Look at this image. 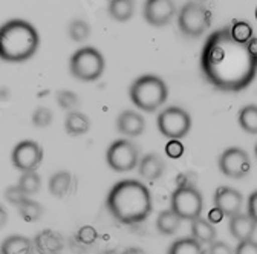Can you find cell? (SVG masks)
I'll use <instances>...</instances> for the list:
<instances>
[{
  "label": "cell",
  "instance_id": "13",
  "mask_svg": "<svg viewBox=\"0 0 257 254\" xmlns=\"http://www.w3.org/2000/svg\"><path fill=\"white\" fill-rule=\"evenodd\" d=\"M214 207L219 208L227 217H233L239 213H242L243 207V196L240 192H237L233 187L220 185L213 196Z\"/></svg>",
  "mask_w": 257,
  "mask_h": 254
},
{
  "label": "cell",
  "instance_id": "42",
  "mask_svg": "<svg viewBox=\"0 0 257 254\" xmlns=\"http://www.w3.org/2000/svg\"><path fill=\"white\" fill-rule=\"evenodd\" d=\"M254 16H255V20H257V8H255V13H254Z\"/></svg>",
  "mask_w": 257,
  "mask_h": 254
},
{
  "label": "cell",
  "instance_id": "30",
  "mask_svg": "<svg viewBox=\"0 0 257 254\" xmlns=\"http://www.w3.org/2000/svg\"><path fill=\"white\" fill-rule=\"evenodd\" d=\"M57 103L60 104L61 109L72 112L78 104V97L71 90H60L57 93Z\"/></svg>",
  "mask_w": 257,
  "mask_h": 254
},
{
  "label": "cell",
  "instance_id": "10",
  "mask_svg": "<svg viewBox=\"0 0 257 254\" xmlns=\"http://www.w3.org/2000/svg\"><path fill=\"white\" fill-rule=\"evenodd\" d=\"M219 170L231 179H242L251 170L249 156L243 149L230 147L223 150L219 158Z\"/></svg>",
  "mask_w": 257,
  "mask_h": 254
},
{
  "label": "cell",
  "instance_id": "40",
  "mask_svg": "<svg viewBox=\"0 0 257 254\" xmlns=\"http://www.w3.org/2000/svg\"><path fill=\"white\" fill-rule=\"evenodd\" d=\"M248 48H249V51H251L254 55H257V37H252V39L248 42Z\"/></svg>",
  "mask_w": 257,
  "mask_h": 254
},
{
  "label": "cell",
  "instance_id": "43",
  "mask_svg": "<svg viewBox=\"0 0 257 254\" xmlns=\"http://www.w3.org/2000/svg\"><path fill=\"white\" fill-rule=\"evenodd\" d=\"M255 158H257V144H255Z\"/></svg>",
  "mask_w": 257,
  "mask_h": 254
},
{
  "label": "cell",
  "instance_id": "8",
  "mask_svg": "<svg viewBox=\"0 0 257 254\" xmlns=\"http://www.w3.org/2000/svg\"><path fill=\"white\" fill-rule=\"evenodd\" d=\"M158 131L169 140H182L191 131V116L179 106H169L158 115Z\"/></svg>",
  "mask_w": 257,
  "mask_h": 254
},
{
  "label": "cell",
  "instance_id": "18",
  "mask_svg": "<svg viewBox=\"0 0 257 254\" xmlns=\"http://www.w3.org/2000/svg\"><path fill=\"white\" fill-rule=\"evenodd\" d=\"M190 230H191V237H195L201 245H211L216 242V228L208 219L198 217L193 222H190Z\"/></svg>",
  "mask_w": 257,
  "mask_h": 254
},
{
  "label": "cell",
  "instance_id": "23",
  "mask_svg": "<svg viewBox=\"0 0 257 254\" xmlns=\"http://www.w3.org/2000/svg\"><path fill=\"white\" fill-rule=\"evenodd\" d=\"M167 254H207V252L195 237H182L170 245Z\"/></svg>",
  "mask_w": 257,
  "mask_h": 254
},
{
  "label": "cell",
  "instance_id": "5",
  "mask_svg": "<svg viewBox=\"0 0 257 254\" xmlns=\"http://www.w3.org/2000/svg\"><path fill=\"white\" fill-rule=\"evenodd\" d=\"M106 69V60L98 49L92 46H84L74 52L69 61L71 74L84 83L96 81Z\"/></svg>",
  "mask_w": 257,
  "mask_h": 254
},
{
  "label": "cell",
  "instance_id": "2",
  "mask_svg": "<svg viewBox=\"0 0 257 254\" xmlns=\"http://www.w3.org/2000/svg\"><path fill=\"white\" fill-rule=\"evenodd\" d=\"M109 213L124 225H137L152 213V195L146 184L137 179L116 182L106 199Z\"/></svg>",
  "mask_w": 257,
  "mask_h": 254
},
{
  "label": "cell",
  "instance_id": "21",
  "mask_svg": "<svg viewBox=\"0 0 257 254\" xmlns=\"http://www.w3.org/2000/svg\"><path fill=\"white\" fill-rule=\"evenodd\" d=\"M179 225H181V219L172 208L163 210L156 217V228L164 236L175 234L179 230Z\"/></svg>",
  "mask_w": 257,
  "mask_h": 254
},
{
  "label": "cell",
  "instance_id": "22",
  "mask_svg": "<svg viewBox=\"0 0 257 254\" xmlns=\"http://www.w3.org/2000/svg\"><path fill=\"white\" fill-rule=\"evenodd\" d=\"M71 182H72V175L69 172H57L49 178V184L48 188L52 196L55 198H63L66 196L69 188H71Z\"/></svg>",
  "mask_w": 257,
  "mask_h": 254
},
{
  "label": "cell",
  "instance_id": "35",
  "mask_svg": "<svg viewBox=\"0 0 257 254\" xmlns=\"http://www.w3.org/2000/svg\"><path fill=\"white\" fill-rule=\"evenodd\" d=\"M236 254H257V242L254 239H246L237 243L234 248Z\"/></svg>",
  "mask_w": 257,
  "mask_h": 254
},
{
  "label": "cell",
  "instance_id": "27",
  "mask_svg": "<svg viewBox=\"0 0 257 254\" xmlns=\"http://www.w3.org/2000/svg\"><path fill=\"white\" fill-rule=\"evenodd\" d=\"M17 185L26 196H31V195H37L40 192L42 181L37 172H26V173H22Z\"/></svg>",
  "mask_w": 257,
  "mask_h": 254
},
{
  "label": "cell",
  "instance_id": "33",
  "mask_svg": "<svg viewBox=\"0 0 257 254\" xmlns=\"http://www.w3.org/2000/svg\"><path fill=\"white\" fill-rule=\"evenodd\" d=\"M166 155L170 158V160H179V158L184 155L185 152V147L184 144L181 143V140H170L167 144H166Z\"/></svg>",
  "mask_w": 257,
  "mask_h": 254
},
{
  "label": "cell",
  "instance_id": "36",
  "mask_svg": "<svg viewBox=\"0 0 257 254\" xmlns=\"http://www.w3.org/2000/svg\"><path fill=\"white\" fill-rule=\"evenodd\" d=\"M208 254H236L234 249L228 245V243H225V242H220V240H216L210 245Z\"/></svg>",
  "mask_w": 257,
  "mask_h": 254
},
{
  "label": "cell",
  "instance_id": "39",
  "mask_svg": "<svg viewBox=\"0 0 257 254\" xmlns=\"http://www.w3.org/2000/svg\"><path fill=\"white\" fill-rule=\"evenodd\" d=\"M121 254H146V251L138 246H131V248H125Z\"/></svg>",
  "mask_w": 257,
  "mask_h": 254
},
{
  "label": "cell",
  "instance_id": "14",
  "mask_svg": "<svg viewBox=\"0 0 257 254\" xmlns=\"http://www.w3.org/2000/svg\"><path fill=\"white\" fill-rule=\"evenodd\" d=\"M116 129L119 134H122L125 137L135 138V137H140L144 134L146 121H144L143 115H140L138 112L124 110L116 118Z\"/></svg>",
  "mask_w": 257,
  "mask_h": 254
},
{
  "label": "cell",
  "instance_id": "38",
  "mask_svg": "<svg viewBox=\"0 0 257 254\" xmlns=\"http://www.w3.org/2000/svg\"><path fill=\"white\" fill-rule=\"evenodd\" d=\"M223 213L219 210V208H213V210H210V213H208V220L211 222V224H219V222L223 219Z\"/></svg>",
  "mask_w": 257,
  "mask_h": 254
},
{
  "label": "cell",
  "instance_id": "41",
  "mask_svg": "<svg viewBox=\"0 0 257 254\" xmlns=\"http://www.w3.org/2000/svg\"><path fill=\"white\" fill-rule=\"evenodd\" d=\"M101 254H121V252H116L115 249H107V251H103Z\"/></svg>",
  "mask_w": 257,
  "mask_h": 254
},
{
  "label": "cell",
  "instance_id": "3",
  "mask_svg": "<svg viewBox=\"0 0 257 254\" xmlns=\"http://www.w3.org/2000/svg\"><path fill=\"white\" fill-rule=\"evenodd\" d=\"M40 46V36L29 22L8 20L0 29V55L5 61L22 63L29 60Z\"/></svg>",
  "mask_w": 257,
  "mask_h": 254
},
{
  "label": "cell",
  "instance_id": "12",
  "mask_svg": "<svg viewBox=\"0 0 257 254\" xmlns=\"http://www.w3.org/2000/svg\"><path fill=\"white\" fill-rule=\"evenodd\" d=\"M175 2L173 0H146L144 4V20L152 26H166L175 16Z\"/></svg>",
  "mask_w": 257,
  "mask_h": 254
},
{
  "label": "cell",
  "instance_id": "17",
  "mask_svg": "<svg viewBox=\"0 0 257 254\" xmlns=\"http://www.w3.org/2000/svg\"><path fill=\"white\" fill-rule=\"evenodd\" d=\"M166 170V164L164 161L156 153H147L144 155L140 164H138V173L141 178L147 179V181H156L161 176L164 175Z\"/></svg>",
  "mask_w": 257,
  "mask_h": 254
},
{
  "label": "cell",
  "instance_id": "31",
  "mask_svg": "<svg viewBox=\"0 0 257 254\" xmlns=\"http://www.w3.org/2000/svg\"><path fill=\"white\" fill-rule=\"evenodd\" d=\"M52 122V112L48 107H39L32 113V124L37 127H48Z\"/></svg>",
  "mask_w": 257,
  "mask_h": 254
},
{
  "label": "cell",
  "instance_id": "6",
  "mask_svg": "<svg viewBox=\"0 0 257 254\" xmlns=\"http://www.w3.org/2000/svg\"><path fill=\"white\" fill-rule=\"evenodd\" d=\"M211 25V13L198 2H187L178 16V26L187 37H201Z\"/></svg>",
  "mask_w": 257,
  "mask_h": 254
},
{
  "label": "cell",
  "instance_id": "4",
  "mask_svg": "<svg viewBox=\"0 0 257 254\" xmlns=\"http://www.w3.org/2000/svg\"><path fill=\"white\" fill-rule=\"evenodd\" d=\"M134 106L143 112H155L164 106L169 98V87L163 78L158 75H143L138 77L128 90Z\"/></svg>",
  "mask_w": 257,
  "mask_h": 254
},
{
  "label": "cell",
  "instance_id": "32",
  "mask_svg": "<svg viewBox=\"0 0 257 254\" xmlns=\"http://www.w3.org/2000/svg\"><path fill=\"white\" fill-rule=\"evenodd\" d=\"M96 239H98V233L92 225H83L77 231V240L84 245H92Z\"/></svg>",
  "mask_w": 257,
  "mask_h": 254
},
{
  "label": "cell",
  "instance_id": "1",
  "mask_svg": "<svg viewBox=\"0 0 257 254\" xmlns=\"http://www.w3.org/2000/svg\"><path fill=\"white\" fill-rule=\"evenodd\" d=\"M201 71L207 83L222 92H240L257 75V55L248 43H237L230 26L220 28L208 36L201 51Z\"/></svg>",
  "mask_w": 257,
  "mask_h": 254
},
{
  "label": "cell",
  "instance_id": "16",
  "mask_svg": "<svg viewBox=\"0 0 257 254\" xmlns=\"http://www.w3.org/2000/svg\"><path fill=\"white\" fill-rule=\"evenodd\" d=\"M228 228H230L231 236L236 240L242 242L246 239H252L255 228H257V224H255V220H252L248 214L239 213V214L230 217Z\"/></svg>",
  "mask_w": 257,
  "mask_h": 254
},
{
  "label": "cell",
  "instance_id": "29",
  "mask_svg": "<svg viewBox=\"0 0 257 254\" xmlns=\"http://www.w3.org/2000/svg\"><path fill=\"white\" fill-rule=\"evenodd\" d=\"M69 37L74 40V42H84L89 34H90V28L89 25L84 22V20H80V19H75L69 23Z\"/></svg>",
  "mask_w": 257,
  "mask_h": 254
},
{
  "label": "cell",
  "instance_id": "7",
  "mask_svg": "<svg viewBox=\"0 0 257 254\" xmlns=\"http://www.w3.org/2000/svg\"><path fill=\"white\" fill-rule=\"evenodd\" d=\"M170 208L179 216L181 220L193 222L198 217H202L204 198L201 192H198V188L193 185L178 187L172 195Z\"/></svg>",
  "mask_w": 257,
  "mask_h": 254
},
{
  "label": "cell",
  "instance_id": "9",
  "mask_svg": "<svg viewBox=\"0 0 257 254\" xmlns=\"http://www.w3.org/2000/svg\"><path fill=\"white\" fill-rule=\"evenodd\" d=\"M106 163L113 172H132L140 164L138 149L128 140H116L106 152Z\"/></svg>",
  "mask_w": 257,
  "mask_h": 254
},
{
  "label": "cell",
  "instance_id": "19",
  "mask_svg": "<svg viewBox=\"0 0 257 254\" xmlns=\"http://www.w3.org/2000/svg\"><path fill=\"white\" fill-rule=\"evenodd\" d=\"M34 249V240L20 234H13L2 243V254H32Z\"/></svg>",
  "mask_w": 257,
  "mask_h": 254
},
{
  "label": "cell",
  "instance_id": "37",
  "mask_svg": "<svg viewBox=\"0 0 257 254\" xmlns=\"http://www.w3.org/2000/svg\"><path fill=\"white\" fill-rule=\"evenodd\" d=\"M246 214L252 220H255V224H257V190L248 196V201H246Z\"/></svg>",
  "mask_w": 257,
  "mask_h": 254
},
{
  "label": "cell",
  "instance_id": "15",
  "mask_svg": "<svg viewBox=\"0 0 257 254\" xmlns=\"http://www.w3.org/2000/svg\"><path fill=\"white\" fill-rule=\"evenodd\" d=\"M34 246L39 254H60L64 242L60 233L54 230H43L34 237Z\"/></svg>",
  "mask_w": 257,
  "mask_h": 254
},
{
  "label": "cell",
  "instance_id": "25",
  "mask_svg": "<svg viewBox=\"0 0 257 254\" xmlns=\"http://www.w3.org/2000/svg\"><path fill=\"white\" fill-rule=\"evenodd\" d=\"M239 125L242 131L251 135H257V106L255 104H248L243 106L239 110Z\"/></svg>",
  "mask_w": 257,
  "mask_h": 254
},
{
  "label": "cell",
  "instance_id": "34",
  "mask_svg": "<svg viewBox=\"0 0 257 254\" xmlns=\"http://www.w3.org/2000/svg\"><path fill=\"white\" fill-rule=\"evenodd\" d=\"M5 198L8 199V202H11L13 205H17V207H19L20 204H23V202L28 199V196L22 192L19 185L8 187V188H7V192H5Z\"/></svg>",
  "mask_w": 257,
  "mask_h": 254
},
{
  "label": "cell",
  "instance_id": "28",
  "mask_svg": "<svg viewBox=\"0 0 257 254\" xmlns=\"http://www.w3.org/2000/svg\"><path fill=\"white\" fill-rule=\"evenodd\" d=\"M19 213L22 216V219L25 222H37L42 214H43V207L37 202V201H32V199H26L23 204L19 205Z\"/></svg>",
  "mask_w": 257,
  "mask_h": 254
},
{
  "label": "cell",
  "instance_id": "24",
  "mask_svg": "<svg viewBox=\"0 0 257 254\" xmlns=\"http://www.w3.org/2000/svg\"><path fill=\"white\" fill-rule=\"evenodd\" d=\"M109 14L116 22H127L134 16V0H110Z\"/></svg>",
  "mask_w": 257,
  "mask_h": 254
},
{
  "label": "cell",
  "instance_id": "11",
  "mask_svg": "<svg viewBox=\"0 0 257 254\" xmlns=\"http://www.w3.org/2000/svg\"><path fill=\"white\" fill-rule=\"evenodd\" d=\"M43 160V150L42 147L31 140L20 141L11 153L13 166L20 170L22 173L26 172H36Z\"/></svg>",
  "mask_w": 257,
  "mask_h": 254
},
{
  "label": "cell",
  "instance_id": "26",
  "mask_svg": "<svg viewBox=\"0 0 257 254\" xmlns=\"http://www.w3.org/2000/svg\"><path fill=\"white\" fill-rule=\"evenodd\" d=\"M252 26L246 22V20H239V19H234L230 25V34L231 37L237 42V43H242V45H246L254 36H252Z\"/></svg>",
  "mask_w": 257,
  "mask_h": 254
},
{
  "label": "cell",
  "instance_id": "20",
  "mask_svg": "<svg viewBox=\"0 0 257 254\" xmlns=\"http://www.w3.org/2000/svg\"><path fill=\"white\" fill-rule=\"evenodd\" d=\"M90 129V121L87 118V115L72 110L68 112L66 118H64V131H66L68 135L71 137H80L87 134Z\"/></svg>",
  "mask_w": 257,
  "mask_h": 254
}]
</instances>
